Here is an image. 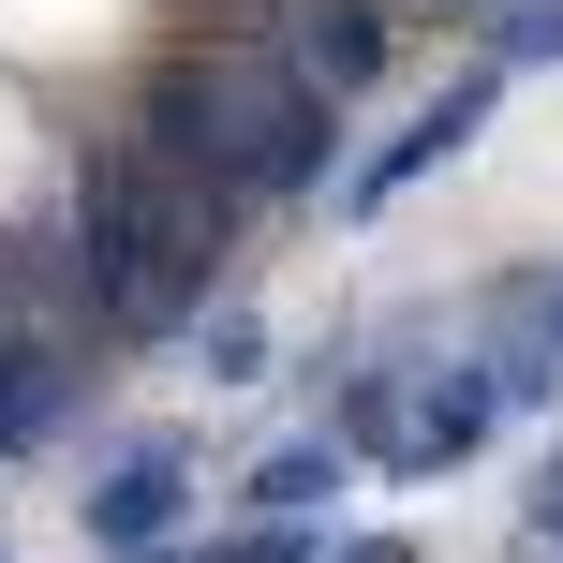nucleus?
I'll return each mask as SVG.
<instances>
[{
  "label": "nucleus",
  "instance_id": "2",
  "mask_svg": "<svg viewBox=\"0 0 563 563\" xmlns=\"http://www.w3.org/2000/svg\"><path fill=\"white\" fill-rule=\"evenodd\" d=\"M208 253H223V194H208L178 148H104L89 164V297L119 327H178L208 297Z\"/></svg>",
  "mask_w": 563,
  "mask_h": 563
},
{
  "label": "nucleus",
  "instance_id": "4",
  "mask_svg": "<svg viewBox=\"0 0 563 563\" xmlns=\"http://www.w3.org/2000/svg\"><path fill=\"white\" fill-rule=\"evenodd\" d=\"M475 134H489V75H460V89H445V104H430V119H416V134H400V148H386V164H371V178H356V208H386V194H416V178H430V164H460V148H475Z\"/></svg>",
  "mask_w": 563,
  "mask_h": 563
},
{
  "label": "nucleus",
  "instance_id": "9",
  "mask_svg": "<svg viewBox=\"0 0 563 563\" xmlns=\"http://www.w3.org/2000/svg\"><path fill=\"white\" fill-rule=\"evenodd\" d=\"M505 59H563V0H505Z\"/></svg>",
  "mask_w": 563,
  "mask_h": 563
},
{
  "label": "nucleus",
  "instance_id": "7",
  "mask_svg": "<svg viewBox=\"0 0 563 563\" xmlns=\"http://www.w3.org/2000/svg\"><path fill=\"white\" fill-rule=\"evenodd\" d=\"M371 59H386V30H371V15H356V0H327V15H297V75H311V89H327V104H341V89H356V75H371Z\"/></svg>",
  "mask_w": 563,
  "mask_h": 563
},
{
  "label": "nucleus",
  "instance_id": "1",
  "mask_svg": "<svg viewBox=\"0 0 563 563\" xmlns=\"http://www.w3.org/2000/svg\"><path fill=\"white\" fill-rule=\"evenodd\" d=\"M327 134H341L327 89L297 59H253V45H208V59H178L148 89V148H178L208 194H297L327 164Z\"/></svg>",
  "mask_w": 563,
  "mask_h": 563
},
{
  "label": "nucleus",
  "instance_id": "10",
  "mask_svg": "<svg viewBox=\"0 0 563 563\" xmlns=\"http://www.w3.org/2000/svg\"><path fill=\"white\" fill-rule=\"evenodd\" d=\"M534 534H563V460H549V475H534Z\"/></svg>",
  "mask_w": 563,
  "mask_h": 563
},
{
  "label": "nucleus",
  "instance_id": "11",
  "mask_svg": "<svg viewBox=\"0 0 563 563\" xmlns=\"http://www.w3.org/2000/svg\"><path fill=\"white\" fill-rule=\"evenodd\" d=\"M327 563H416V549H400V534H356V549H327Z\"/></svg>",
  "mask_w": 563,
  "mask_h": 563
},
{
  "label": "nucleus",
  "instance_id": "3",
  "mask_svg": "<svg viewBox=\"0 0 563 563\" xmlns=\"http://www.w3.org/2000/svg\"><path fill=\"white\" fill-rule=\"evenodd\" d=\"M178 505H194V460H178V445H134L104 489H89V549H164Z\"/></svg>",
  "mask_w": 563,
  "mask_h": 563
},
{
  "label": "nucleus",
  "instance_id": "6",
  "mask_svg": "<svg viewBox=\"0 0 563 563\" xmlns=\"http://www.w3.org/2000/svg\"><path fill=\"white\" fill-rule=\"evenodd\" d=\"M341 475H356V445H341V430H297V445H267V460H253V519H297V505H327Z\"/></svg>",
  "mask_w": 563,
  "mask_h": 563
},
{
  "label": "nucleus",
  "instance_id": "8",
  "mask_svg": "<svg viewBox=\"0 0 563 563\" xmlns=\"http://www.w3.org/2000/svg\"><path fill=\"white\" fill-rule=\"evenodd\" d=\"M59 400H75V356H45V341H15V356H0V460H15L30 430L59 416Z\"/></svg>",
  "mask_w": 563,
  "mask_h": 563
},
{
  "label": "nucleus",
  "instance_id": "5",
  "mask_svg": "<svg viewBox=\"0 0 563 563\" xmlns=\"http://www.w3.org/2000/svg\"><path fill=\"white\" fill-rule=\"evenodd\" d=\"M489 416H505V386H489V371H430V386L400 400V460H460Z\"/></svg>",
  "mask_w": 563,
  "mask_h": 563
}]
</instances>
